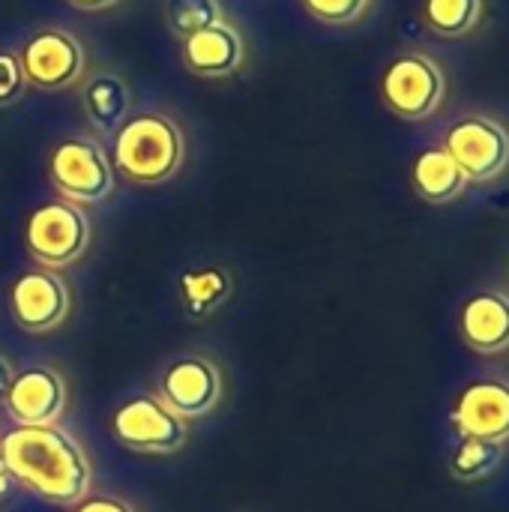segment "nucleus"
Wrapping results in <instances>:
<instances>
[{
  "instance_id": "nucleus-1",
  "label": "nucleus",
  "mask_w": 509,
  "mask_h": 512,
  "mask_svg": "<svg viewBox=\"0 0 509 512\" xmlns=\"http://www.w3.org/2000/svg\"><path fill=\"white\" fill-rule=\"evenodd\" d=\"M3 468L48 504H81L90 492V462L84 447L54 426H15L0 438Z\"/></svg>"
},
{
  "instance_id": "nucleus-2",
  "label": "nucleus",
  "mask_w": 509,
  "mask_h": 512,
  "mask_svg": "<svg viewBox=\"0 0 509 512\" xmlns=\"http://www.w3.org/2000/svg\"><path fill=\"white\" fill-rule=\"evenodd\" d=\"M183 162V135L165 114L144 111L123 120L114 138V168L141 186L165 183Z\"/></svg>"
},
{
  "instance_id": "nucleus-3",
  "label": "nucleus",
  "mask_w": 509,
  "mask_h": 512,
  "mask_svg": "<svg viewBox=\"0 0 509 512\" xmlns=\"http://www.w3.org/2000/svg\"><path fill=\"white\" fill-rule=\"evenodd\" d=\"M24 240L33 261H39L45 270H60L84 255L90 243V222L78 204L48 201L27 216Z\"/></svg>"
},
{
  "instance_id": "nucleus-4",
  "label": "nucleus",
  "mask_w": 509,
  "mask_h": 512,
  "mask_svg": "<svg viewBox=\"0 0 509 512\" xmlns=\"http://www.w3.org/2000/svg\"><path fill=\"white\" fill-rule=\"evenodd\" d=\"M447 93L441 66L420 51L399 54L381 75V99L402 120H429Z\"/></svg>"
},
{
  "instance_id": "nucleus-5",
  "label": "nucleus",
  "mask_w": 509,
  "mask_h": 512,
  "mask_svg": "<svg viewBox=\"0 0 509 512\" xmlns=\"http://www.w3.org/2000/svg\"><path fill=\"white\" fill-rule=\"evenodd\" d=\"M48 177L54 189L72 204L105 201L114 189V168L105 150L90 138H69L51 150Z\"/></svg>"
},
{
  "instance_id": "nucleus-6",
  "label": "nucleus",
  "mask_w": 509,
  "mask_h": 512,
  "mask_svg": "<svg viewBox=\"0 0 509 512\" xmlns=\"http://www.w3.org/2000/svg\"><path fill=\"white\" fill-rule=\"evenodd\" d=\"M114 438L135 453L171 456L186 444V420L162 405L159 396H135L111 417Z\"/></svg>"
},
{
  "instance_id": "nucleus-7",
  "label": "nucleus",
  "mask_w": 509,
  "mask_h": 512,
  "mask_svg": "<svg viewBox=\"0 0 509 512\" xmlns=\"http://www.w3.org/2000/svg\"><path fill=\"white\" fill-rule=\"evenodd\" d=\"M444 150L465 171L468 183H489L507 171L509 132L495 117L471 114L450 126Z\"/></svg>"
},
{
  "instance_id": "nucleus-8",
  "label": "nucleus",
  "mask_w": 509,
  "mask_h": 512,
  "mask_svg": "<svg viewBox=\"0 0 509 512\" xmlns=\"http://www.w3.org/2000/svg\"><path fill=\"white\" fill-rule=\"evenodd\" d=\"M450 426L459 438L507 444L509 441V381L483 378L471 381L453 402Z\"/></svg>"
},
{
  "instance_id": "nucleus-9",
  "label": "nucleus",
  "mask_w": 509,
  "mask_h": 512,
  "mask_svg": "<svg viewBox=\"0 0 509 512\" xmlns=\"http://www.w3.org/2000/svg\"><path fill=\"white\" fill-rule=\"evenodd\" d=\"M21 69L30 87L57 93L84 75V48L66 30H42L21 48Z\"/></svg>"
},
{
  "instance_id": "nucleus-10",
  "label": "nucleus",
  "mask_w": 509,
  "mask_h": 512,
  "mask_svg": "<svg viewBox=\"0 0 509 512\" xmlns=\"http://www.w3.org/2000/svg\"><path fill=\"white\" fill-rule=\"evenodd\" d=\"M159 399L180 420H201L222 399V372L204 357H180L162 372Z\"/></svg>"
},
{
  "instance_id": "nucleus-11",
  "label": "nucleus",
  "mask_w": 509,
  "mask_h": 512,
  "mask_svg": "<svg viewBox=\"0 0 509 512\" xmlns=\"http://www.w3.org/2000/svg\"><path fill=\"white\" fill-rule=\"evenodd\" d=\"M12 318L27 333H48L69 315V288L54 270L21 273L9 288Z\"/></svg>"
},
{
  "instance_id": "nucleus-12",
  "label": "nucleus",
  "mask_w": 509,
  "mask_h": 512,
  "mask_svg": "<svg viewBox=\"0 0 509 512\" xmlns=\"http://www.w3.org/2000/svg\"><path fill=\"white\" fill-rule=\"evenodd\" d=\"M3 408L18 426H54L66 408V384L54 369L33 366L12 375Z\"/></svg>"
},
{
  "instance_id": "nucleus-13",
  "label": "nucleus",
  "mask_w": 509,
  "mask_h": 512,
  "mask_svg": "<svg viewBox=\"0 0 509 512\" xmlns=\"http://www.w3.org/2000/svg\"><path fill=\"white\" fill-rule=\"evenodd\" d=\"M459 333L474 354L495 357L509 351V294L498 288L471 294L459 312Z\"/></svg>"
},
{
  "instance_id": "nucleus-14",
  "label": "nucleus",
  "mask_w": 509,
  "mask_h": 512,
  "mask_svg": "<svg viewBox=\"0 0 509 512\" xmlns=\"http://www.w3.org/2000/svg\"><path fill=\"white\" fill-rule=\"evenodd\" d=\"M183 63L201 78L234 75L243 66V39L231 24L216 21L183 39Z\"/></svg>"
},
{
  "instance_id": "nucleus-15",
  "label": "nucleus",
  "mask_w": 509,
  "mask_h": 512,
  "mask_svg": "<svg viewBox=\"0 0 509 512\" xmlns=\"http://www.w3.org/2000/svg\"><path fill=\"white\" fill-rule=\"evenodd\" d=\"M411 183H414V192L429 204H450L468 189L465 171L456 165V159L444 147H429L414 159Z\"/></svg>"
},
{
  "instance_id": "nucleus-16",
  "label": "nucleus",
  "mask_w": 509,
  "mask_h": 512,
  "mask_svg": "<svg viewBox=\"0 0 509 512\" xmlns=\"http://www.w3.org/2000/svg\"><path fill=\"white\" fill-rule=\"evenodd\" d=\"M81 102L93 129L111 132V129H120L123 117L129 114V87L114 72H96L84 84Z\"/></svg>"
},
{
  "instance_id": "nucleus-17",
  "label": "nucleus",
  "mask_w": 509,
  "mask_h": 512,
  "mask_svg": "<svg viewBox=\"0 0 509 512\" xmlns=\"http://www.w3.org/2000/svg\"><path fill=\"white\" fill-rule=\"evenodd\" d=\"M483 0H423L426 27L444 39H459L477 27Z\"/></svg>"
},
{
  "instance_id": "nucleus-18",
  "label": "nucleus",
  "mask_w": 509,
  "mask_h": 512,
  "mask_svg": "<svg viewBox=\"0 0 509 512\" xmlns=\"http://www.w3.org/2000/svg\"><path fill=\"white\" fill-rule=\"evenodd\" d=\"M501 459H504V447L501 444L462 438L456 444L453 456H450V474L459 483H477V480H486L489 474H495Z\"/></svg>"
},
{
  "instance_id": "nucleus-19",
  "label": "nucleus",
  "mask_w": 509,
  "mask_h": 512,
  "mask_svg": "<svg viewBox=\"0 0 509 512\" xmlns=\"http://www.w3.org/2000/svg\"><path fill=\"white\" fill-rule=\"evenodd\" d=\"M180 294H183V303L192 315H207L219 303H225V297L231 294V279L219 267L192 270L180 279Z\"/></svg>"
},
{
  "instance_id": "nucleus-20",
  "label": "nucleus",
  "mask_w": 509,
  "mask_h": 512,
  "mask_svg": "<svg viewBox=\"0 0 509 512\" xmlns=\"http://www.w3.org/2000/svg\"><path fill=\"white\" fill-rule=\"evenodd\" d=\"M165 21L177 36L186 39V36L222 21V6H219V0H168Z\"/></svg>"
},
{
  "instance_id": "nucleus-21",
  "label": "nucleus",
  "mask_w": 509,
  "mask_h": 512,
  "mask_svg": "<svg viewBox=\"0 0 509 512\" xmlns=\"http://www.w3.org/2000/svg\"><path fill=\"white\" fill-rule=\"evenodd\" d=\"M372 0H303L306 12L324 24H354Z\"/></svg>"
},
{
  "instance_id": "nucleus-22",
  "label": "nucleus",
  "mask_w": 509,
  "mask_h": 512,
  "mask_svg": "<svg viewBox=\"0 0 509 512\" xmlns=\"http://www.w3.org/2000/svg\"><path fill=\"white\" fill-rule=\"evenodd\" d=\"M24 87H27V78H24L18 54L0 51V105L15 102L24 93Z\"/></svg>"
},
{
  "instance_id": "nucleus-23",
  "label": "nucleus",
  "mask_w": 509,
  "mask_h": 512,
  "mask_svg": "<svg viewBox=\"0 0 509 512\" xmlns=\"http://www.w3.org/2000/svg\"><path fill=\"white\" fill-rule=\"evenodd\" d=\"M75 512H135L129 504L117 501V498H84Z\"/></svg>"
},
{
  "instance_id": "nucleus-24",
  "label": "nucleus",
  "mask_w": 509,
  "mask_h": 512,
  "mask_svg": "<svg viewBox=\"0 0 509 512\" xmlns=\"http://www.w3.org/2000/svg\"><path fill=\"white\" fill-rule=\"evenodd\" d=\"M12 483H15V477L3 468V462H0V501L3 498H9V492H12Z\"/></svg>"
},
{
  "instance_id": "nucleus-25",
  "label": "nucleus",
  "mask_w": 509,
  "mask_h": 512,
  "mask_svg": "<svg viewBox=\"0 0 509 512\" xmlns=\"http://www.w3.org/2000/svg\"><path fill=\"white\" fill-rule=\"evenodd\" d=\"M72 6H78V9H108V6H114L117 0H69Z\"/></svg>"
},
{
  "instance_id": "nucleus-26",
  "label": "nucleus",
  "mask_w": 509,
  "mask_h": 512,
  "mask_svg": "<svg viewBox=\"0 0 509 512\" xmlns=\"http://www.w3.org/2000/svg\"><path fill=\"white\" fill-rule=\"evenodd\" d=\"M9 381H12V369H9V363L0 357V402H3V393H6V387H9Z\"/></svg>"
}]
</instances>
